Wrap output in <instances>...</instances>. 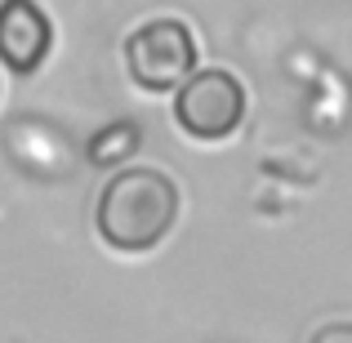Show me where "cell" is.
Masks as SVG:
<instances>
[{
	"instance_id": "5",
	"label": "cell",
	"mask_w": 352,
	"mask_h": 343,
	"mask_svg": "<svg viewBox=\"0 0 352 343\" xmlns=\"http://www.w3.org/2000/svg\"><path fill=\"white\" fill-rule=\"evenodd\" d=\"M312 343H352V321H326L312 335Z\"/></svg>"
},
{
	"instance_id": "2",
	"label": "cell",
	"mask_w": 352,
	"mask_h": 343,
	"mask_svg": "<svg viewBox=\"0 0 352 343\" xmlns=\"http://www.w3.org/2000/svg\"><path fill=\"white\" fill-rule=\"evenodd\" d=\"M129 80L147 94H170L197 71V36L179 18H152L125 41Z\"/></svg>"
},
{
	"instance_id": "3",
	"label": "cell",
	"mask_w": 352,
	"mask_h": 343,
	"mask_svg": "<svg viewBox=\"0 0 352 343\" xmlns=\"http://www.w3.org/2000/svg\"><path fill=\"white\" fill-rule=\"evenodd\" d=\"M174 120L197 143H223L245 120V85L223 67L192 71L174 89Z\"/></svg>"
},
{
	"instance_id": "1",
	"label": "cell",
	"mask_w": 352,
	"mask_h": 343,
	"mask_svg": "<svg viewBox=\"0 0 352 343\" xmlns=\"http://www.w3.org/2000/svg\"><path fill=\"white\" fill-rule=\"evenodd\" d=\"M179 223V183L152 165H129L98 192L94 228L120 254H147Z\"/></svg>"
},
{
	"instance_id": "4",
	"label": "cell",
	"mask_w": 352,
	"mask_h": 343,
	"mask_svg": "<svg viewBox=\"0 0 352 343\" xmlns=\"http://www.w3.org/2000/svg\"><path fill=\"white\" fill-rule=\"evenodd\" d=\"M54 45V27L36 0H0V63L32 76Z\"/></svg>"
}]
</instances>
